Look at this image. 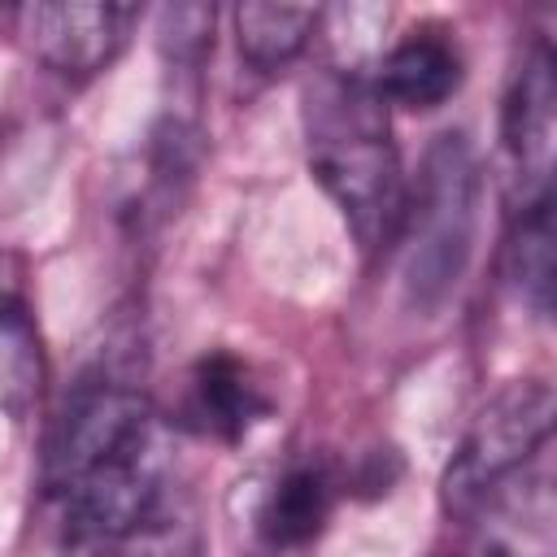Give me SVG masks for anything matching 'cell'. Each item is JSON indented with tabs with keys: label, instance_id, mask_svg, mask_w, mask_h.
I'll return each instance as SVG.
<instances>
[{
	"label": "cell",
	"instance_id": "cell-7",
	"mask_svg": "<svg viewBox=\"0 0 557 557\" xmlns=\"http://www.w3.org/2000/svg\"><path fill=\"white\" fill-rule=\"evenodd\" d=\"M440 557H557V505L548 461L531 466L474 513L457 522V540Z\"/></svg>",
	"mask_w": 557,
	"mask_h": 557
},
{
	"label": "cell",
	"instance_id": "cell-8",
	"mask_svg": "<svg viewBox=\"0 0 557 557\" xmlns=\"http://www.w3.org/2000/svg\"><path fill=\"white\" fill-rule=\"evenodd\" d=\"M383 104L400 109H440L461 87V52L440 26H418L387 48L370 74Z\"/></svg>",
	"mask_w": 557,
	"mask_h": 557
},
{
	"label": "cell",
	"instance_id": "cell-4",
	"mask_svg": "<svg viewBox=\"0 0 557 557\" xmlns=\"http://www.w3.org/2000/svg\"><path fill=\"white\" fill-rule=\"evenodd\" d=\"M157 422L161 418L152 413L148 396L135 383H122L113 374L83 379L65 396L61 413L52 418V431L44 444V470H39L44 492L57 496L65 483H74L91 466L109 461L113 453L148 435Z\"/></svg>",
	"mask_w": 557,
	"mask_h": 557
},
{
	"label": "cell",
	"instance_id": "cell-10",
	"mask_svg": "<svg viewBox=\"0 0 557 557\" xmlns=\"http://www.w3.org/2000/svg\"><path fill=\"white\" fill-rule=\"evenodd\" d=\"M335 496L339 483L331 474L326 461L318 457H300L292 461L265 492L261 509H257V531L270 548H305L313 544L331 513H335Z\"/></svg>",
	"mask_w": 557,
	"mask_h": 557
},
{
	"label": "cell",
	"instance_id": "cell-3",
	"mask_svg": "<svg viewBox=\"0 0 557 557\" xmlns=\"http://www.w3.org/2000/svg\"><path fill=\"white\" fill-rule=\"evenodd\" d=\"M553 440V387L544 379H513L492 392L457 440L444 479L440 505L453 522L474 513L505 483L544 461Z\"/></svg>",
	"mask_w": 557,
	"mask_h": 557
},
{
	"label": "cell",
	"instance_id": "cell-6",
	"mask_svg": "<svg viewBox=\"0 0 557 557\" xmlns=\"http://www.w3.org/2000/svg\"><path fill=\"white\" fill-rule=\"evenodd\" d=\"M139 22L135 4H17L9 9L13 39L65 78H91L117 61Z\"/></svg>",
	"mask_w": 557,
	"mask_h": 557
},
{
	"label": "cell",
	"instance_id": "cell-13",
	"mask_svg": "<svg viewBox=\"0 0 557 557\" xmlns=\"http://www.w3.org/2000/svg\"><path fill=\"white\" fill-rule=\"evenodd\" d=\"M505 278L540 322L553 313V205L509 218Z\"/></svg>",
	"mask_w": 557,
	"mask_h": 557
},
{
	"label": "cell",
	"instance_id": "cell-2",
	"mask_svg": "<svg viewBox=\"0 0 557 557\" xmlns=\"http://www.w3.org/2000/svg\"><path fill=\"white\" fill-rule=\"evenodd\" d=\"M479 157L461 131L435 135L422 157L418 183L405 187L400 213V283L418 313L440 309L474 257L479 235Z\"/></svg>",
	"mask_w": 557,
	"mask_h": 557
},
{
	"label": "cell",
	"instance_id": "cell-9",
	"mask_svg": "<svg viewBox=\"0 0 557 557\" xmlns=\"http://www.w3.org/2000/svg\"><path fill=\"white\" fill-rule=\"evenodd\" d=\"M265 413H270V396L261 392V383L252 379V370L239 357L209 352V357L196 361V370L187 379V418L205 435H213L222 444H235Z\"/></svg>",
	"mask_w": 557,
	"mask_h": 557
},
{
	"label": "cell",
	"instance_id": "cell-1",
	"mask_svg": "<svg viewBox=\"0 0 557 557\" xmlns=\"http://www.w3.org/2000/svg\"><path fill=\"white\" fill-rule=\"evenodd\" d=\"M305 161L339 209L366 257L396 244L405 213V174L392 117L374 83L357 70H322L300 96Z\"/></svg>",
	"mask_w": 557,
	"mask_h": 557
},
{
	"label": "cell",
	"instance_id": "cell-14",
	"mask_svg": "<svg viewBox=\"0 0 557 557\" xmlns=\"http://www.w3.org/2000/svg\"><path fill=\"white\" fill-rule=\"evenodd\" d=\"M96 557H200V527L183 500H165L126 535L104 544Z\"/></svg>",
	"mask_w": 557,
	"mask_h": 557
},
{
	"label": "cell",
	"instance_id": "cell-5",
	"mask_svg": "<svg viewBox=\"0 0 557 557\" xmlns=\"http://www.w3.org/2000/svg\"><path fill=\"white\" fill-rule=\"evenodd\" d=\"M500 152H505V209L531 213L553 205V157H557V61L535 39L513 70L500 104Z\"/></svg>",
	"mask_w": 557,
	"mask_h": 557
},
{
	"label": "cell",
	"instance_id": "cell-15",
	"mask_svg": "<svg viewBox=\"0 0 557 557\" xmlns=\"http://www.w3.org/2000/svg\"><path fill=\"white\" fill-rule=\"evenodd\" d=\"M213 4H174L161 9V52L174 70L196 74L213 48Z\"/></svg>",
	"mask_w": 557,
	"mask_h": 557
},
{
	"label": "cell",
	"instance_id": "cell-12",
	"mask_svg": "<svg viewBox=\"0 0 557 557\" xmlns=\"http://www.w3.org/2000/svg\"><path fill=\"white\" fill-rule=\"evenodd\" d=\"M44 392V344L30 309L0 292V413L26 418Z\"/></svg>",
	"mask_w": 557,
	"mask_h": 557
},
{
	"label": "cell",
	"instance_id": "cell-11",
	"mask_svg": "<svg viewBox=\"0 0 557 557\" xmlns=\"http://www.w3.org/2000/svg\"><path fill=\"white\" fill-rule=\"evenodd\" d=\"M231 22H235L239 57L252 70L270 74L305 52V44L318 26V9L313 4H239L231 13Z\"/></svg>",
	"mask_w": 557,
	"mask_h": 557
}]
</instances>
